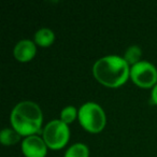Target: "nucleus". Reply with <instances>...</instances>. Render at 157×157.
Returning a JSON list of instances; mask_svg holds the SVG:
<instances>
[{"label":"nucleus","instance_id":"1","mask_svg":"<svg viewBox=\"0 0 157 157\" xmlns=\"http://www.w3.org/2000/svg\"><path fill=\"white\" fill-rule=\"evenodd\" d=\"M94 76L108 87H118L127 81L130 70L124 58L110 55L98 59L93 67Z\"/></svg>","mask_w":157,"mask_h":157},{"label":"nucleus","instance_id":"2","mask_svg":"<svg viewBox=\"0 0 157 157\" xmlns=\"http://www.w3.org/2000/svg\"><path fill=\"white\" fill-rule=\"evenodd\" d=\"M43 114L37 103L22 101L17 103L11 113L13 128L21 136H33L41 128Z\"/></svg>","mask_w":157,"mask_h":157},{"label":"nucleus","instance_id":"3","mask_svg":"<svg viewBox=\"0 0 157 157\" xmlns=\"http://www.w3.org/2000/svg\"><path fill=\"white\" fill-rule=\"evenodd\" d=\"M81 125L90 132H99L105 126V114L100 105L95 102H86L78 110Z\"/></svg>","mask_w":157,"mask_h":157},{"label":"nucleus","instance_id":"4","mask_svg":"<svg viewBox=\"0 0 157 157\" xmlns=\"http://www.w3.org/2000/svg\"><path fill=\"white\" fill-rule=\"evenodd\" d=\"M70 131L68 125L63 121L54 120L45 126L43 130V140L48 147L58 150L67 144Z\"/></svg>","mask_w":157,"mask_h":157},{"label":"nucleus","instance_id":"5","mask_svg":"<svg viewBox=\"0 0 157 157\" xmlns=\"http://www.w3.org/2000/svg\"><path fill=\"white\" fill-rule=\"evenodd\" d=\"M130 78L140 87H152V86L156 85L157 70L148 61H139L131 67Z\"/></svg>","mask_w":157,"mask_h":157},{"label":"nucleus","instance_id":"6","mask_svg":"<svg viewBox=\"0 0 157 157\" xmlns=\"http://www.w3.org/2000/svg\"><path fill=\"white\" fill-rule=\"evenodd\" d=\"M46 143L38 136H29L25 138L22 144L23 153L26 157H45Z\"/></svg>","mask_w":157,"mask_h":157},{"label":"nucleus","instance_id":"7","mask_svg":"<svg viewBox=\"0 0 157 157\" xmlns=\"http://www.w3.org/2000/svg\"><path fill=\"white\" fill-rule=\"evenodd\" d=\"M36 45L30 40H22L14 48V57L18 61L26 63L33 58L36 55Z\"/></svg>","mask_w":157,"mask_h":157},{"label":"nucleus","instance_id":"8","mask_svg":"<svg viewBox=\"0 0 157 157\" xmlns=\"http://www.w3.org/2000/svg\"><path fill=\"white\" fill-rule=\"evenodd\" d=\"M55 35L51 29L41 28L36 33L35 41L40 46H50L54 42Z\"/></svg>","mask_w":157,"mask_h":157},{"label":"nucleus","instance_id":"9","mask_svg":"<svg viewBox=\"0 0 157 157\" xmlns=\"http://www.w3.org/2000/svg\"><path fill=\"white\" fill-rule=\"evenodd\" d=\"M21 135L15 129L5 128L0 133V141L5 145H13L20 141Z\"/></svg>","mask_w":157,"mask_h":157},{"label":"nucleus","instance_id":"10","mask_svg":"<svg viewBox=\"0 0 157 157\" xmlns=\"http://www.w3.org/2000/svg\"><path fill=\"white\" fill-rule=\"evenodd\" d=\"M88 147L83 143H76L71 145L66 152L65 157H88Z\"/></svg>","mask_w":157,"mask_h":157},{"label":"nucleus","instance_id":"11","mask_svg":"<svg viewBox=\"0 0 157 157\" xmlns=\"http://www.w3.org/2000/svg\"><path fill=\"white\" fill-rule=\"evenodd\" d=\"M141 55H142L141 48L137 45H132L126 51L124 59L126 60V63H128V65L135 66L136 63H138L140 61Z\"/></svg>","mask_w":157,"mask_h":157},{"label":"nucleus","instance_id":"12","mask_svg":"<svg viewBox=\"0 0 157 157\" xmlns=\"http://www.w3.org/2000/svg\"><path fill=\"white\" fill-rule=\"evenodd\" d=\"M76 115H78V111H76V109L74 107L69 105V107H66L65 109L61 111L60 116H61V121L68 125L75 120Z\"/></svg>","mask_w":157,"mask_h":157},{"label":"nucleus","instance_id":"13","mask_svg":"<svg viewBox=\"0 0 157 157\" xmlns=\"http://www.w3.org/2000/svg\"><path fill=\"white\" fill-rule=\"evenodd\" d=\"M152 100L155 105H157V84L154 86V88L152 90Z\"/></svg>","mask_w":157,"mask_h":157}]
</instances>
